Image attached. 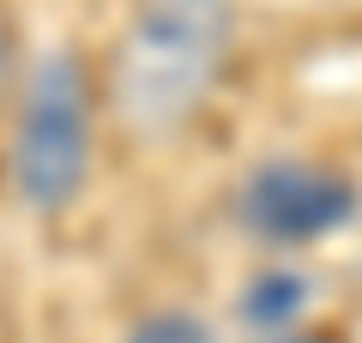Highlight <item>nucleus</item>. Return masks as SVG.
Here are the masks:
<instances>
[{"label":"nucleus","mask_w":362,"mask_h":343,"mask_svg":"<svg viewBox=\"0 0 362 343\" xmlns=\"http://www.w3.org/2000/svg\"><path fill=\"white\" fill-rule=\"evenodd\" d=\"M230 0H133L109 42L103 102L133 139H169L211 102L230 73Z\"/></svg>","instance_id":"nucleus-1"},{"label":"nucleus","mask_w":362,"mask_h":343,"mask_svg":"<svg viewBox=\"0 0 362 343\" xmlns=\"http://www.w3.org/2000/svg\"><path fill=\"white\" fill-rule=\"evenodd\" d=\"M97 169V78L78 49H42L25 66L6 133V187L18 211L66 217Z\"/></svg>","instance_id":"nucleus-2"},{"label":"nucleus","mask_w":362,"mask_h":343,"mask_svg":"<svg viewBox=\"0 0 362 343\" xmlns=\"http://www.w3.org/2000/svg\"><path fill=\"white\" fill-rule=\"evenodd\" d=\"M235 217H242L247 235H259L272 247H308L356 217V181L338 163L266 157L235 187Z\"/></svg>","instance_id":"nucleus-3"},{"label":"nucleus","mask_w":362,"mask_h":343,"mask_svg":"<svg viewBox=\"0 0 362 343\" xmlns=\"http://www.w3.org/2000/svg\"><path fill=\"white\" fill-rule=\"evenodd\" d=\"M302 307H308V277H302L296 265L254 271V277L242 283V295H235V313H242L259 337H272V331H296L302 325Z\"/></svg>","instance_id":"nucleus-4"},{"label":"nucleus","mask_w":362,"mask_h":343,"mask_svg":"<svg viewBox=\"0 0 362 343\" xmlns=\"http://www.w3.org/2000/svg\"><path fill=\"white\" fill-rule=\"evenodd\" d=\"M127 343H218V337H211V325L199 313H187V307H151L145 319L127 325Z\"/></svg>","instance_id":"nucleus-5"},{"label":"nucleus","mask_w":362,"mask_h":343,"mask_svg":"<svg viewBox=\"0 0 362 343\" xmlns=\"http://www.w3.org/2000/svg\"><path fill=\"white\" fill-rule=\"evenodd\" d=\"M18 85H25V66H18V30H13V13L0 6V114L18 102Z\"/></svg>","instance_id":"nucleus-6"},{"label":"nucleus","mask_w":362,"mask_h":343,"mask_svg":"<svg viewBox=\"0 0 362 343\" xmlns=\"http://www.w3.org/2000/svg\"><path fill=\"white\" fill-rule=\"evenodd\" d=\"M254 343H344V337H332V331H308V325H296V331H272V337H254Z\"/></svg>","instance_id":"nucleus-7"}]
</instances>
